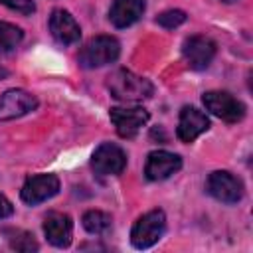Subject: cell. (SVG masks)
Wrapping results in <instances>:
<instances>
[{
    "label": "cell",
    "mask_w": 253,
    "mask_h": 253,
    "mask_svg": "<svg viewBox=\"0 0 253 253\" xmlns=\"http://www.w3.org/2000/svg\"><path fill=\"white\" fill-rule=\"evenodd\" d=\"M107 89L109 93L119 101H144L150 99L154 93V85L128 69H115L107 77Z\"/></svg>",
    "instance_id": "1"
},
{
    "label": "cell",
    "mask_w": 253,
    "mask_h": 253,
    "mask_svg": "<svg viewBox=\"0 0 253 253\" xmlns=\"http://www.w3.org/2000/svg\"><path fill=\"white\" fill-rule=\"evenodd\" d=\"M119 53H121V43H119L117 38H113V36H95L79 51V65L85 67V69L103 67L107 63L117 61Z\"/></svg>",
    "instance_id": "2"
},
{
    "label": "cell",
    "mask_w": 253,
    "mask_h": 253,
    "mask_svg": "<svg viewBox=\"0 0 253 253\" xmlns=\"http://www.w3.org/2000/svg\"><path fill=\"white\" fill-rule=\"evenodd\" d=\"M166 231V215L162 210H150L144 215H140L132 229H130V243L136 249H148L154 243H158V239L164 235Z\"/></svg>",
    "instance_id": "3"
},
{
    "label": "cell",
    "mask_w": 253,
    "mask_h": 253,
    "mask_svg": "<svg viewBox=\"0 0 253 253\" xmlns=\"http://www.w3.org/2000/svg\"><path fill=\"white\" fill-rule=\"evenodd\" d=\"M206 111L225 123H239L245 117V105L227 91H206L202 95Z\"/></svg>",
    "instance_id": "4"
},
{
    "label": "cell",
    "mask_w": 253,
    "mask_h": 253,
    "mask_svg": "<svg viewBox=\"0 0 253 253\" xmlns=\"http://www.w3.org/2000/svg\"><path fill=\"white\" fill-rule=\"evenodd\" d=\"M206 190L211 198H215L221 204H237L243 198V182L227 170L211 172L208 176Z\"/></svg>",
    "instance_id": "5"
},
{
    "label": "cell",
    "mask_w": 253,
    "mask_h": 253,
    "mask_svg": "<svg viewBox=\"0 0 253 253\" xmlns=\"http://www.w3.org/2000/svg\"><path fill=\"white\" fill-rule=\"evenodd\" d=\"M215 42L208 36H190L184 40V45H182V55L188 63L190 69L194 71H202V69H208L210 63L213 61L215 57Z\"/></svg>",
    "instance_id": "6"
},
{
    "label": "cell",
    "mask_w": 253,
    "mask_h": 253,
    "mask_svg": "<svg viewBox=\"0 0 253 253\" xmlns=\"http://www.w3.org/2000/svg\"><path fill=\"white\" fill-rule=\"evenodd\" d=\"M109 117L119 136L123 138H134L150 119L148 111L142 107H113L109 111Z\"/></svg>",
    "instance_id": "7"
},
{
    "label": "cell",
    "mask_w": 253,
    "mask_h": 253,
    "mask_svg": "<svg viewBox=\"0 0 253 253\" xmlns=\"http://www.w3.org/2000/svg\"><path fill=\"white\" fill-rule=\"evenodd\" d=\"M91 166L101 176H117L126 168V154L119 144L103 142L91 156Z\"/></svg>",
    "instance_id": "8"
},
{
    "label": "cell",
    "mask_w": 253,
    "mask_h": 253,
    "mask_svg": "<svg viewBox=\"0 0 253 253\" xmlns=\"http://www.w3.org/2000/svg\"><path fill=\"white\" fill-rule=\"evenodd\" d=\"M59 192V178L55 174H36L26 180L20 190L22 200L28 206H38Z\"/></svg>",
    "instance_id": "9"
},
{
    "label": "cell",
    "mask_w": 253,
    "mask_h": 253,
    "mask_svg": "<svg viewBox=\"0 0 253 253\" xmlns=\"http://www.w3.org/2000/svg\"><path fill=\"white\" fill-rule=\"evenodd\" d=\"M38 107V99L24 89H8L0 97V121L20 119Z\"/></svg>",
    "instance_id": "10"
},
{
    "label": "cell",
    "mask_w": 253,
    "mask_h": 253,
    "mask_svg": "<svg viewBox=\"0 0 253 253\" xmlns=\"http://www.w3.org/2000/svg\"><path fill=\"white\" fill-rule=\"evenodd\" d=\"M208 128H210V119L204 111L190 107V105L182 107L180 119H178V128H176V136L182 142H194Z\"/></svg>",
    "instance_id": "11"
},
{
    "label": "cell",
    "mask_w": 253,
    "mask_h": 253,
    "mask_svg": "<svg viewBox=\"0 0 253 253\" xmlns=\"http://www.w3.org/2000/svg\"><path fill=\"white\" fill-rule=\"evenodd\" d=\"M180 168H182V158L178 154L168 152V150H152L146 158L144 174L148 180L160 182V180H166L172 174H176Z\"/></svg>",
    "instance_id": "12"
},
{
    "label": "cell",
    "mask_w": 253,
    "mask_h": 253,
    "mask_svg": "<svg viewBox=\"0 0 253 253\" xmlns=\"http://www.w3.org/2000/svg\"><path fill=\"white\" fill-rule=\"evenodd\" d=\"M43 233L53 247H67L73 235V221L67 213L49 211L43 219Z\"/></svg>",
    "instance_id": "13"
},
{
    "label": "cell",
    "mask_w": 253,
    "mask_h": 253,
    "mask_svg": "<svg viewBox=\"0 0 253 253\" xmlns=\"http://www.w3.org/2000/svg\"><path fill=\"white\" fill-rule=\"evenodd\" d=\"M49 32L55 38V42L63 43V45H71L77 43L81 38V28L75 22V18L67 12V10H53L49 16Z\"/></svg>",
    "instance_id": "14"
},
{
    "label": "cell",
    "mask_w": 253,
    "mask_h": 253,
    "mask_svg": "<svg viewBox=\"0 0 253 253\" xmlns=\"http://www.w3.org/2000/svg\"><path fill=\"white\" fill-rule=\"evenodd\" d=\"M146 10L144 0H113L109 8V22L115 28H128L140 20Z\"/></svg>",
    "instance_id": "15"
},
{
    "label": "cell",
    "mask_w": 253,
    "mask_h": 253,
    "mask_svg": "<svg viewBox=\"0 0 253 253\" xmlns=\"http://www.w3.org/2000/svg\"><path fill=\"white\" fill-rule=\"evenodd\" d=\"M81 223H83V227H85L91 235H105V233L111 229V225H113V217H111L107 211L89 210V211L83 213Z\"/></svg>",
    "instance_id": "16"
},
{
    "label": "cell",
    "mask_w": 253,
    "mask_h": 253,
    "mask_svg": "<svg viewBox=\"0 0 253 253\" xmlns=\"http://www.w3.org/2000/svg\"><path fill=\"white\" fill-rule=\"evenodd\" d=\"M24 38V32L14 26V24H8V22H0V51L6 53V51H12L20 45Z\"/></svg>",
    "instance_id": "17"
},
{
    "label": "cell",
    "mask_w": 253,
    "mask_h": 253,
    "mask_svg": "<svg viewBox=\"0 0 253 253\" xmlns=\"http://www.w3.org/2000/svg\"><path fill=\"white\" fill-rule=\"evenodd\" d=\"M8 241H10V247L16 249V251H22V253L38 251V243H36L34 235L28 233V231H14V233L8 237Z\"/></svg>",
    "instance_id": "18"
},
{
    "label": "cell",
    "mask_w": 253,
    "mask_h": 253,
    "mask_svg": "<svg viewBox=\"0 0 253 253\" xmlns=\"http://www.w3.org/2000/svg\"><path fill=\"white\" fill-rule=\"evenodd\" d=\"M186 12L184 10H178V8H172V10H164L162 14H158L156 18V24L166 28V30H174L178 26H182L186 22Z\"/></svg>",
    "instance_id": "19"
},
{
    "label": "cell",
    "mask_w": 253,
    "mask_h": 253,
    "mask_svg": "<svg viewBox=\"0 0 253 253\" xmlns=\"http://www.w3.org/2000/svg\"><path fill=\"white\" fill-rule=\"evenodd\" d=\"M0 4H4L6 8H10V10H14V12H20V14H24V16L36 12L34 0H0Z\"/></svg>",
    "instance_id": "20"
},
{
    "label": "cell",
    "mask_w": 253,
    "mask_h": 253,
    "mask_svg": "<svg viewBox=\"0 0 253 253\" xmlns=\"http://www.w3.org/2000/svg\"><path fill=\"white\" fill-rule=\"evenodd\" d=\"M12 213H14V206H12V202H10L6 196L0 194V219L10 217Z\"/></svg>",
    "instance_id": "21"
},
{
    "label": "cell",
    "mask_w": 253,
    "mask_h": 253,
    "mask_svg": "<svg viewBox=\"0 0 253 253\" xmlns=\"http://www.w3.org/2000/svg\"><path fill=\"white\" fill-rule=\"evenodd\" d=\"M6 77H8V69L0 65V81H2V79H6Z\"/></svg>",
    "instance_id": "22"
},
{
    "label": "cell",
    "mask_w": 253,
    "mask_h": 253,
    "mask_svg": "<svg viewBox=\"0 0 253 253\" xmlns=\"http://www.w3.org/2000/svg\"><path fill=\"white\" fill-rule=\"evenodd\" d=\"M219 2H225V4H231V2H235V0H219Z\"/></svg>",
    "instance_id": "23"
}]
</instances>
